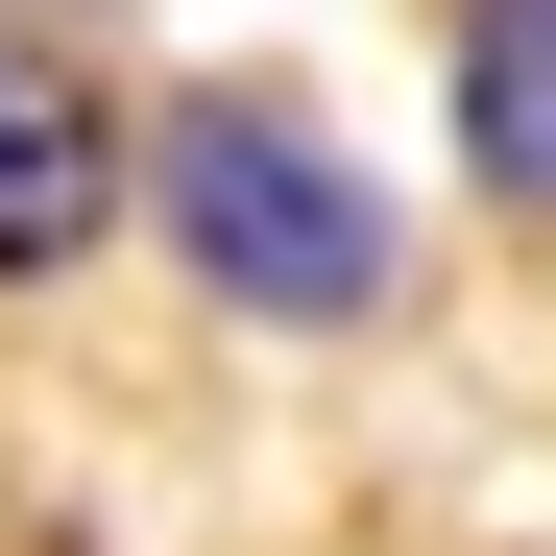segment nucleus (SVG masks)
Listing matches in <instances>:
<instances>
[{"label":"nucleus","instance_id":"nucleus-1","mask_svg":"<svg viewBox=\"0 0 556 556\" xmlns=\"http://www.w3.org/2000/svg\"><path fill=\"white\" fill-rule=\"evenodd\" d=\"M146 218H169V266H194L218 315H266V339H363L412 291V242H388V194H363V146H315L291 98H169L146 122Z\"/></svg>","mask_w":556,"mask_h":556},{"label":"nucleus","instance_id":"nucleus-3","mask_svg":"<svg viewBox=\"0 0 556 556\" xmlns=\"http://www.w3.org/2000/svg\"><path fill=\"white\" fill-rule=\"evenodd\" d=\"M435 73H459V169H484L508 218H556V0H459Z\"/></svg>","mask_w":556,"mask_h":556},{"label":"nucleus","instance_id":"nucleus-2","mask_svg":"<svg viewBox=\"0 0 556 556\" xmlns=\"http://www.w3.org/2000/svg\"><path fill=\"white\" fill-rule=\"evenodd\" d=\"M122 194H146V122H122L49 25H0V291H49Z\"/></svg>","mask_w":556,"mask_h":556}]
</instances>
